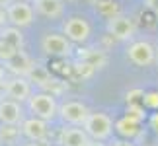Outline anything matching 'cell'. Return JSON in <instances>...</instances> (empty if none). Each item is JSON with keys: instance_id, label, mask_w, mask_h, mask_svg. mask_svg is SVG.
Instances as JSON below:
<instances>
[{"instance_id": "e0dca14e", "label": "cell", "mask_w": 158, "mask_h": 146, "mask_svg": "<svg viewBox=\"0 0 158 146\" xmlns=\"http://www.w3.org/2000/svg\"><path fill=\"white\" fill-rule=\"evenodd\" d=\"M0 39L8 41V43H12V45L18 47V49L23 47V35L20 33V27H16V26L2 27V31H0Z\"/></svg>"}, {"instance_id": "ac0fdd59", "label": "cell", "mask_w": 158, "mask_h": 146, "mask_svg": "<svg viewBox=\"0 0 158 146\" xmlns=\"http://www.w3.org/2000/svg\"><path fill=\"white\" fill-rule=\"evenodd\" d=\"M96 10L106 18L119 16V6H117V2H113V0H98V2H96Z\"/></svg>"}, {"instance_id": "1f68e13d", "label": "cell", "mask_w": 158, "mask_h": 146, "mask_svg": "<svg viewBox=\"0 0 158 146\" xmlns=\"http://www.w3.org/2000/svg\"><path fill=\"white\" fill-rule=\"evenodd\" d=\"M26 146H41V144H35V140H33L31 144H26Z\"/></svg>"}, {"instance_id": "3957f363", "label": "cell", "mask_w": 158, "mask_h": 146, "mask_svg": "<svg viewBox=\"0 0 158 146\" xmlns=\"http://www.w3.org/2000/svg\"><path fill=\"white\" fill-rule=\"evenodd\" d=\"M6 14H8V22L16 27H26L33 22L35 12L27 2L18 0V2H10L6 6Z\"/></svg>"}, {"instance_id": "277c9868", "label": "cell", "mask_w": 158, "mask_h": 146, "mask_svg": "<svg viewBox=\"0 0 158 146\" xmlns=\"http://www.w3.org/2000/svg\"><path fill=\"white\" fill-rule=\"evenodd\" d=\"M72 41L64 35H59V33H47L43 41H41V49H43L45 55L49 57H69L72 47H70Z\"/></svg>"}, {"instance_id": "ffe728a7", "label": "cell", "mask_w": 158, "mask_h": 146, "mask_svg": "<svg viewBox=\"0 0 158 146\" xmlns=\"http://www.w3.org/2000/svg\"><path fill=\"white\" fill-rule=\"evenodd\" d=\"M125 115L127 117H131V119H135V121H139V123H141V121L144 119V107H143V101L139 103V101H131L129 105H127V111H125Z\"/></svg>"}, {"instance_id": "5b68a950", "label": "cell", "mask_w": 158, "mask_h": 146, "mask_svg": "<svg viewBox=\"0 0 158 146\" xmlns=\"http://www.w3.org/2000/svg\"><path fill=\"white\" fill-rule=\"evenodd\" d=\"M127 57L137 66H148L156 60V49L148 41H135L127 49Z\"/></svg>"}, {"instance_id": "5bb4252c", "label": "cell", "mask_w": 158, "mask_h": 146, "mask_svg": "<svg viewBox=\"0 0 158 146\" xmlns=\"http://www.w3.org/2000/svg\"><path fill=\"white\" fill-rule=\"evenodd\" d=\"M33 4H35V10H37L41 16L51 18V20L59 18L63 14V8H64L63 0H33Z\"/></svg>"}, {"instance_id": "8fae6325", "label": "cell", "mask_w": 158, "mask_h": 146, "mask_svg": "<svg viewBox=\"0 0 158 146\" xmlns=\"http://www.w3.org/2000/svg\"><path fill=\"white\" fill-rule=\"evenodd\" d=\"M59 142L60 146H90L92 136L86 132V129H76V125H72L60 131Z\"/></svg>"}, {"instance_id": "9c48e42d", "label": "cell", "mask_w": 158, "mask_h": 146, "mask_svg": "<svg viewBox=\"0 0 158 146\" xmlns=\"http://www.w3.org/2000/svg\"><path fill=\"white\" fill-rule=\"evenodd\" d=\"M4 94H6V97H12V99L22 103V101H26V99L31 97V86H29V82L23 76H16V78H12V80L6 82Z\"/></svg>"}, {"instance_id": "d4e9b609", "label": "cell", "mask_w": 158, "mask_h": 146, "mask_svg": "<svg viewBox=\"0 0 158 146\" xmlns=\"http://www.w3.org/2000/svg\"><path fill=\"white\" fill-rule=\"evenodd\" d=\"M144 6H147L150 12H154V14L158 16V0H144Z\"/></svg>"}, {"instance_id": "484cf974", "label": "cell", "mask_w": 158, "mask_h": 146, "mask_svg": "<svg viewBox=\"0 0 158 146\" xmlns=\"http://www.w3.org/2000/svg\"><path fill=\"white\" fill-rule=\"evenodd\" d=\"M8 22V14H6V12L0 8V27H4V23Z\"/></svg>"}, {"instance_id": "4fadbf2b", "label": "cell", "mask_w": 158, "mask_h": 146, "mask_svg": "<svg viewBox=\"0 0 158 146\" xmlns=\"http://www.w3.org/2000/svg\"><path fill=\"white\" fill-rule=\"evenodd\" d=\"M6 66H8V70L14 72L16 76H29V72L33 70L35 64L31 63V59L23 51H18L10 60H6Z\"/></svg>"}, {"instance_id": "f1b7e54d", "label": "cell", "mask_w": 158, "mask_h": 146, "mask_svg": "<svg viewBox=\"0 0 158 146\" xmlns=\"http://www.w3.org/2000/svg\"><path fill=\"white\" fill-rule=\"evenodd\" d=\"M111 146H135V144H131L129 140H117V142H113Z\"/></svg>"}, {"instance_id": "30bf717a", "label": "cell", "mask_w": 158, "mask_h": 146, "mask_svg": "<svg viewBox=\"0 0 158 146\" xmlns=\"http://www.w3.org/2000/svg\"><path fill=\"white\" fill-rule=\"evenodd\" d=\"M22 132L23 136H27L29 140H35V142H41L45 140L47 135H49V129H47V121L41 119V117H33L31 119H26L22 123Z\"/></svg>"}, {"instance_id": "cb8c5ba5", "label": "cell", "mask_w": 158, "mask_h": 146, "mask_svg": "<svg viewBox=\"0 0 158 146\" xmlns=\"http://www.w3.org/2000/svg\"><path fill=\"white\" fill-rule=\"evenodd\" d=\"M143 95H144V92L143 90H131V92H127V101H139L141 99L143 101Z\"/></svg>"}, {"instance_id": "d6986e66", "label": "cell", "mask_w": 158, "mask_h": 146, "mask_svg": "<svg viewBox=\"0 0 158 146\" xmlns=\"http://www.w3.org/2000/svg\"><path fill=\"white\" fill-rule=\"evenodd\" d=\"M80 59L86 60V63H90L94 68H102V66H106V63H107L106 55L102 51H86L84 55H80Z\"/></svg>"}, {"instance_id": "d6a6232c", "label": "cell", "mask_w": 158, "mask_h": 146, "mask_svg": "<svg viewBox=\"0 0 158 146\" xmlns=\"http://www.w3.org/2000/svg\"><path fill=\"white\" fill-rule=\"evenodd\" d=\"M156 63H158V49H156Z\"/></svg>"}, {"instance_id": "52a82bcc", "label": "cell", "mask_w": 158, "mask_h": 146, "mask_svg": "<svg viewBox=\"0 0 158 146\" xmlns=\"http://www.w3.org/2000/svg\"><path fill=\"white\" fill-rule=\"evenodd\" d=\"M63 33L72 41V43H84V41H88L90 33H92V27H90V23L84 20V18L76 16V18H70V20L64 22Z\"/></svg>"}, {"instance_id": "2e32d148", "label": "cell", "mask_w": 158, "mask_h": 146, "mask_svg": "<svg viewBox=\"0 0 158 146\" xmlns=\"http://www.w3.org/2000/svg\"><path fill=\"white\" fill-rule=\"evenodd\" d=\"M22 135H23V132L18 129L16 125L2 123V127H0V142L6 144V146H16Z\"/></svg>"}, {"instance_id": "4316f807", "label": "cell", "mask_w": 158, "mask_h": 146, "mask_svg": "<svg viewBox=\"0 0 158 146\" xmlns=\"http://www.w3.org/2000/svg\"><path fill=\"white\" fill-rule=\"evenodd\" d=\"M150 125H152V129L158 132V113H154L152 117H150Z\"/></svg>"}, {"instance_id": "ba28073f", "label": "cell", "mask_w": 158, "mask_h": 146, "mask_svg": "<svg viewBox=\"0 0 158 146\" xmlns=\"http://www.w3.org/2000/svg\"><path fill=\"white\" fill-rule=\"evenodd\" d=\"M107 31L111 37L119 39V41H125V39H131L133 33H135V26H133V22L129 20L127 16H113L109 18L107 22Z\"/></svg>"}, {"instance_id": "44dd1931", "label": "cell", "mask_w": 158, "mask_h": 146, "mask_svg": "<svg viewBox=\"0 0 158 146\" xmlns=\"http://www.w3.org/2000/svg\"><path fill=\"white\" fill-rule=\"evenodd\" d=\"M18 51H22V49H18L12 43H8V41L0 39V60H4V63H6V60H10Z\"/></svg>"}, {"instance_id": "7402d4cb", "label": "cell", "mask_w": 158, "mask_h": 146, "mask_svg": "<svg viewBox=\"0 0 158 146\" xmlns=\"http://www.w3.org/2000/svg\"><path fill=\"white\" fill-rule=\"evenodd\" d=\"M74 70H76V74L78 76H82V78H90V76H92L94 74V66L92 64H90V63H86V60H82L80 59V63H76L74 64Z\"/></svg>"}, {"instance_id": "8992f818", "label": "cell", "mask_w": 158, "mask_h": 146, "mask_svg": "<svg viewBox=\"0 0 158 146\" xmlns=\"http://www.w3.org/2000/svg\"><path fill=\"white\" fill-rule=\"evenodd\" d=\"M59 115H60V119H63L64 123L80 127V125L86 123L90 111L80 101H66V103H63V105L59 107Z\"/></svg>"}, {"instance_id": "f546056e", "label": "cell", "mask_w": 158, "mask_h": 146, "mask_svg": "<svg viewBox=\"0 0 158 146\" xmlns=\"http://www.w3.org/2000/svg\"><path fill=\"white\" fill-rule=\"evenodd\" d=\"M90 146H106V144L102 142V140H94V138H92V142H90Z\"/></svg>"}, {"instance_id": "6da1fadb", "label": "cell", "mask_w": 158, "mask_h": 146, "mask_svg": "<svg viewBox=\"0 0 158 146\" xmlns=\"http://www.w3.org/2000/svg\"><path fill=\"white\" fill-rule=\"evenodd\" d=\"M27 105L35 117H41L45 121H53L59 115V105L53 94H33L27 99Z\"/></svg>"}, {"instance_id": "4dcf8cb0", "label": "cell", "mask_w": 158, "mask_h": 146, "mask_svg": "<svg viewBox=\"0 0 158 146\" xmlns=\"http://www.w3.org/2000/svg\"><path fill=\"white\" fill-rule=\"evenodd\" d=\"M6 4H10L8 0H0V8H2V6H6Z\"/></svg>"}, {"instance_id": "7c38bea8", "label": "cell", "mask_w": 158, "mask_h": 146, "mask_svg": "<svg viewBox=\"0 0 158 146\" xmlns=\"http://www.w3.org/2000/svg\"><path fill=\"white\" fill-rule=\"evenodd\" d=\"M22 105L16 99H0V121L8 125H20L22 123Z\"/></svg>"}, {"instance_id": "9a60e30c", "label": "cell", "mask_w": 158, "mask_h": 146, "mask_svg": "<svg viewBox=\"0 0 158 146\" xmlns=\"http://www.w3.org/2000/svg\"><path fill=\"white\" fill-rule=\"evenodd\" d=\"M141 123L135 119H131V117H125L123 119H119V121H115V131L119 132L121 136H125V138H135L139 132H141Z\"/></svg>"}, {"instance_id": "83f0119b", "label": "cell", "mask_w": 158, "mask_h": 146, "mask_svg": "<svg viewBox=\"0 0 158 146\" xmlns=\"http://www.w3.org/2000/svg\"><path fill=\"white\" fill-rule=\"evenodd\" d=\"M6 82H8V80H6L4 70H2V66H0V88H4V86H6Z\"/></svg>"}, {"instance_id": "603a6c76", "label": "cell", "mask_w": 158, "mask_h": 146, "mask_svg": "<svg viewBox=\"0 0 158 146\" xmlns=\"http://www.w3.org/2000/svg\"><path fill=\"white\" fill-rule=\"evenodd\" d=\"M143 105L148 109H156L158 111V92H148L143 95Z\"/></svg>"}, {"instance_id": "7a4b0ae2", "label": "cell", "mask_w": 158, "mask_h": 146, "mask_svg": "<svg viewBox=\"0 0 158 146\" xmlns=\"http://www.w3.org/2000/svg\"><path fill=\"white\" fill-rule=\"evenodd\" d=\"M82 127L94 140H106L113 131V121L106 113H90Z\"/></svg>"}]
</instances>
